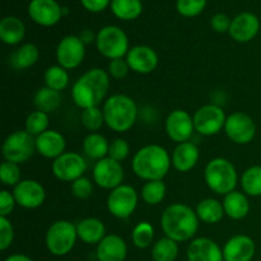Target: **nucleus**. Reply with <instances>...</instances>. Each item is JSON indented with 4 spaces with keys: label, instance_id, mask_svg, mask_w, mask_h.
I'll use <instances>...</instances> for the list:
<instances>
[{
    "label": "nucleus",
    "instance_id": "obj_1",
    "mask_svg": "<svg viewBox=\"0 0 261 261\" xmlns=\"http://www.w3.org/2000/svg\"><path fill=\"white\" fill-rule=\"evenodd\" d=\"M110 79L107 70L101 68H92L82 74L71 88V98L74 103L82 110L99 107L106 101L110 89Z\"/></svg>",
    "mask_w": 261,
    "mask_h": 261
},
{
    "label": "nucleus",
    "instance_id": "obj_2",
    "mask_svg": "<svg viewBox=\"0 0 261 261\" xmlns=\"http://www.w3.org/2000/svg\"><path fill=\"white\" fill-rule=\"evenodd\" d=\"M199 222L193 208L182 203H173L162 213L161 228L168 239L176 242H186L194 239L199 229Z\"/></svg>",
    "mask_w": 261,
    "mask_h": 261
},
{
    "label": "nucleus",
    "instance_id": "obj_3",
    "mask_svg": "<svg viewBox=\"0 0 261 261\" xmlns=\"http://www.w3.org/2000/svg\"><path fill=\"white\" fill-rule=\"evenodd\" d=\"M172 166L170 153L158 144H148L135 152L133 157V172L144 181L163 180Z\"/></svg>",
    "mask_w": 261,
    "mask_h": 261
},
{
    "label": "nucleus",
    "instance_id": "obj_4",
    "mask_svg": "<svg viewBox=\"0 0 261 261\" xmlns=\"http://www.w3.org/2000/svg\"><path fill=\"white\" fill-rule=\"evenodd\" d=\"M105 124L112 130L122 134L132 129L138 119V106L132 97L126 94H112L103 102L102 107Z\"/></svg>",
    "mask_w": 261,
    "mask_h": 261
},
{
    "label": "nucleus",
    "instance_id": "obj_5",
    "mask_svg": "<svg viewBox=\"0 0 261 261\" xmlns=\"http://www.w3.org/2000/svg\"><path fill=\"white\" fill-rule=\"evenodd\" d=\"M204 180L213 193L226 196L236 190L239 175L233 163L227 158L217 157L208 162L204 170Z\"/></svg>",
    "mask_w": 261,
    "mask_h": 261
},
{
    "label": "nucleus",
    "instance_id": "obj_6",
    "mask_svg": "<svg viewBox=\"0 0 261 261\" xmlns=\"http://www.w3.org/2000/svg\"><path fill=\"white\" fill-rule=\"evenodd\" d=\"M76 240L78 233L75 224L65 219H60L54 222L46 231V249L55 256H65L74 249Z\"/></svg>",
    "mask_w": 261,
    "mask_h": 261
},
{
    "label": "nucleus",
    "instance_id": "obj_7",
    "mask_svg": "<svg viewBox=\"0 0 261 261\" xmlns=\"http://www.w3.org/2000/svg\"><path fill=\"white\" fill-rule=\"evenodd\" d=\"M96 47L109 60L125 58L130 50L127 35L117 25H105L97 32Z\"/></svg>",
    "mask_w": 261,
    "mask_h": 261
},
{
    "label": "nucleus",
    "instance_id": "obj_8",
    "mask_svg": "<svg viewBox=\"0 0 261 261\" xmlns=\"http://www.w3.org/2000/svg\"><path fill=\"white\" fill-rule=\"evenodd\" d=\"M2 152L5 161L22 165L35 154L36 138L28 134L25 130H17L5 138Z\"/></svg>",
    "mask_w": 261,
    "mask_h": 261
},
{
    "label": "nucleus",
    "instance_id": "obj_9",
    "mask_svg": "<svg viewBox=\"0 0 261 261\" xmlns=\"http://www.w3.org/2000/svg\"><path fill=\"white\" fill-rule=\"evenodd\" d=\"M138 203H139V195L137 190L133 186L122 184L110 191L106 206L112 217L117 219H126L134 213Z\"/></svg>",
    "mask_w": 261,
    "mask_h": 261
},
{
    "label": "nucleus",
    "instance_id": "obj_10",
    "mask_svg": "<svg viewBox=\"0 0 261 261\" xmlns=\"http://www.w3.org/2000/svg\"><path fill=\"white\" fill-rule=\"evenodd\" d=\"M194 126L198 134L204 137H213L224 129L227 116L223 109L218 105L208 103L199 107L193 116Z\"/></svg>",
    "mask_w": 261,
    "mask_h": 261
},
{
    "label": "nucleus",
    "instance_id": "obj_11",
    "mask_svg": "<svg viewBox=\"0 0 261 261\" xmlns=\"http://www.w3.org/2000/svg\"><path fill=\"white\" fill-rule=\"evenodd\" d=\"M224 133L234 144L245 145L251 143L256 135V124L250 115L237 111L227 116Z\"/></svg>",
    "mask_w": 261,
    "mask_h": 261
},
{
    "label": "nucleus",
    "instance_id": "obj_12",
    "mask_svg": "<svg viewBox=\"0 0 261 261\" xmlns=\"http://www.w3.org/2000/svg\"><path fill=\"white\" fill-rule=\"evenodd\" d=\"M51 171L58 180L71 184L83 177L87 171V162L79 153L65 152L53 161Z\"/></svg>",
    "mask_w": 261,
    "mask_h": 261
},
{
    "label": "nucleus",
    "instance_id": "obj_13",
    "mask_svg": "<svg viewBox=\"0 0 261 261\" xmlns=\"http://www.w3.org/2000/svg\"><path fill=\"white\" fill-rule=\"evenodd\" d=\"M55 56L58 65L63 66L66 70H73L83 63L86 56V45L79 36L68 35L59 41Z\"/></svg>",
    "mask_w": 261,
    "mask_h": 261
},
{
    "label": "nucleus",
    "instance_id": "obj_14",
    "mask_svg": "<svg viewBox=\"0 0 261 261\" xmlns=\"http://www.w3.org/2000/svg\"><path fill=\"white\" fill-rule=\"evenodd\" d=\"M92 176H93V182L98 188L111 191L117 186L122 185L125 171L121 162L106 157L94 163Z\"/></svg>",
    "mask_w": 261,
    "mask_h": 261
},
{
    "label": "nucleus",
    "instance_id": "obj_15",
    "mask_svg": "<svg viewBox=\"0 0 261 261\" xmlns=\"http://www.w3.org/2000/svg\"><path fill=\"white\" fill-rule=\"evenodd\" d=\"M166 133L172 142L177 144L185 142H190L195 126H194V119L185 110H173L168 114L165 122Z\"/></svg>",
    "mask_w": 261,
    "mask_h": 261
},
{
    "label": "nucleus",
    "instance_id": "obj_16",
    "mask_svg": "<svg viewBox=\"0 0 261 261\" xmlns=\"http://www.w3.org/2000/svg\"><path fill=\"white\" fill-rule=\"evenodd\" d=\"M12 193L17 205L24 209L40 208L46 199L45 188L36 180H22L13 188Z\"/></svg>",
    "mask_w": 261,
    "mask_h": 261
},
{
    "label": "nucleus",
    "instance_id": "obj_17",
    "mask_svg": "<svg viewBox=\"0 0 261 261\" xmlns=\"http://www.w3.org/2000/svg\"><path fill=\"white\" fill-rule=\"evenodd\" d=\"M125 59L129 64L130 70L137 74H142V75L153 73L160 61L158 54L155 53L154 48L147 45H137L130 47Z\"/></svg>",
    "mask_w": 261,
    "mask_h": 261
},
{
    "label": "nucleus",
    "instance_id": "obj_18",
    "mask_svg": "<svg viewBox=\"0 0 261 261\" xmlns=\"http://www.w3.org/2000/svg\"><path fill=\"white\" fill-rule=\"evenodd\" d=\"M31 19L42 27H53L63 17V7L56 0H31L28 4Z\"/></svg>",
    "mask_w": 261,
    "mask_h": 261
},
{
    "label": "nucleus",
    "instance_id": "obj_19",
    "mask_svg": "<svg viewBox=\"0 0 261 261\" xmlns=\"http://www.w3.org/2000/svg\"><path fill=\"white\" fill-rule=\"evenodd\" d=\"M260 31V20L251 12H242L232 19L229 36L236 42L246 43L254 40Z\"/></svg>",
    "mask_w": 261,
    "mask_h": 261
},
{
    "label": "nucleus",
    "instance_id": "obj_20",
    "mask_svg": "<svg viewBox=\"0 0 261 261\" xmlns=\"http://www.w3.org/2000/svg\"><path fill=\"white\" fill-rule=\"evenodd\" d=\"M224 261H251L256 252L254 240L246 234H236L224 244Z\"/></svg>",
    "mask_w": 261,
    "mask_h": 261
},
{
    "label": "nucleus",
    "instance_id": "obj_21",
    "mask_svg": "<svg viewBox=\"0 0 261 261\" xmlns=\"http://www.w3.org/2000/svg\"><path fill=\"white\" fill-rule=\"evenodd\" d=\"M66 140L58 130L48 129L36 137V152L47 160H56L65 153Z\"/></svg>",
    "mask_w": 261,
    "mask_h": 261
},
{
    "label": "nucleus",
    "instance_id": "obj_22",
    "mask_svg": "<svg viewBox=\"0 0 261 261\" xmlns=\"http://www.w3.org/2000/svg\"><path fill=\"white\" fill-rule=\"evenodd\" d=\"M189 261H224L223 250L208 237H198L188 247Z\"/></svg>",
    "mask_w": 261,
    "mask_h": 261
},
{
    "label": "nucleus",
    "instance_id": "obj_23",
    "mask_svg": "<svg viewBox=\"0 0 261 261\" xmlns=\"http://www.w3.org/2000/svg\"><path fill=\"white\" fill-rule=\"evenodd\" d=\"M127 255V245L117 234H106L97 245L96 256L98 261H124Z\"/></svg>",
    "mask_w": 261,
    "mask_h": 261
},
{
    "label": "nucleus",
    "instance_id": "obj_24",
    "mask_svg": "<svg viewBox=\"0 0 261 261\" xmlns=\"http://www.w3.org/2000/svg\"><path fill=\"white\" fill-rule=\"evenodd\" d=\"M199 157H200V152H199L198 145L193 142H185L176 145L171 155V161L176 171L185 173L198 165Z\"/></svg>",
    "mask_w": 261,
    "mask_h": 261
},
{
    "label": "nucleus",
    "instance_id": "obj_25",
    "mask_svg": "<svg viewBox=\"0 0 261 261\" xmlns=\"http://www.w3.org/2000/svg\"><path fill=\"white\" fill-rule=\"evenodd\" d=\"M78 239L87 245H98L106 237L103 222L94 217L84 218L76 224Z\"/></svg>",
    "mask_w": 261,
    "mask_h": 261
},
{
    "label": "nucleus",
    "instance_id": "obj_26",
    "mask_svg": "<svg viewBox=\"0 0 261 261\" xmlns=\"http://www.w3.org/2000/svg\"><path fill=\"white\" fill-rule=\"evenodd\" d=\"M25 36V25L14 15H8L0 20V40L9 46L19 45Z\"/></svg>",
    "mask_w": 261,
    "mask_h": 261
},
{
    "label": "nucleus",
    "instance_id": "obj_27",
    "mask_svg": "<svg viewBox=\"0 0 261 261\" xmlns=\"http://www.w3.org/2000/svg\"><path fill=\"white\" fill-rule=\"evenodd\" d=\"M224 213L233 221H241L246 218L250 212V201L245 193L241 191H232L227 194L223 199Z\"/></svg>",
    "mask_w": 261,
    "mask_h": 261
},
{
    "label": "nucleus",
    "instance_id": "obj_28",
    "mask_svg": "<svg viewBox=\"0 0 261 261\" xmlns=\"http://www.w3.org/2000/svg\"><path fill=\"white\" fill-rule=\"evenodd\" d=\"M40 59V50L35 43H23L10 56V65L15 70H25L35 65Z\"/></svg>",
    "mask_w": 261,
    "mask_h": 261
},
{
    "label": "nucleus",
    "instance_id": "obj_29",
    "mask_svg": "<svg viewBox=\"0 0 261 261\" xmlns=\"http://www.w3.org/2000/svg\"><path fill=\"white\" fill-rule=\"evenodd\" d=\"M196 216L199 221L206 224H216L221 222L224 217L223 203L214 198H206L199 201L196 205Z\"/></svg>",
    "mask_w": 261,
    "mask_h": 261
},
{
    "label": "nucleus",
    "instance_id": "obj_30",
    "mask_svg": "<svg viewBox=\"0 0 261 261\" xmlns=\"http://www.w3.org/2000/svg\"><path fill=\"white\" fill-rule=\"evenodd\" d=\"M83 152L88 158L94 161H99L102 158L109 157L110 143L99 133H89L83 140Z\"/></svg>",
    "mask_w": 261,
    "mask_h": 261
},
{
    "label": "nucleus",
    "instance_id": "obj_31",
    "mask_svg": "<svg viewBox=\"0 0 261 261\" xmlns=\"http://www.w3.org/2000/svg\"><path fill=\"white\" fill-rule=\"evenodd\" d=\"M33 105H35L36 110L46 112V114L56 111L61 105L60 92L54 91L48 87H42V88L37 89V92L35 93Z\"/></svg>",
    "mask_w": 261,
    "mask_h": 261
},
{
    "label": "nucleus",
    "instance_id": "obj_32",
    "mask_svg": "<svg viewBox=\"0 0 261 261\" xmlns=\"http://www.w3.org/2000/svg\"><path fill=\"white\" fill-rule=\"evenodd\" d=\"M112 14L121 20H134L143 13L142 0H111Z\"/></svg>",
    "mask_w": 261,
    "mask_h": 261
},
{
    "label": "nucleus",
    "instance_id": "obj_33",
    "mask_svg": "<svg viewBox=\"0 0 261 261\" xmlns=\"http://www.w3.org/2000/svg\"><path fill=\"white\" fill-rule=\"evenodd\" d=\"M240 184L247 196H261V165L247 168L242 173Z\"/></svg>",
    "mask_w": 261,
    "mask_h": 261
},
{
    "label": "nucleus",
    "instance_id": "obj_34",
    "mask_svg": "<svg viewBox=\"0 0 261 261\" xmlns=\"http://www.w3.org/2000/svg\"><path fill=\"white\" fill-rule=\"evenodd\" d=\"M167 194V186L163 182V180H154V181H145L143 185L140 196L143 201L148 205H158L162 203Z\"/></svg>",
    "mask_w": 261,
    "mask_h": 261
},
{
    "label": "nucleus",
    "instance_id": "obj_35",
    "mask_svg": "<svg viewBox=\"0 0 261 261\" xmlns=\"http://www.w3.org/2000/svg\"><path fill=\"white\" fill-rule=\"evenodd\" d=\"M178 256V242L163 237L153 244L152 259L154 261H175Z\"/></svg>",
    "mask_w": 261,
    "mask_h": 261
},
{
    "label": "nucleus",
    "instance_id": "obj_36",
    "mask_svg": "<svg viewBox=\"0 0 261 261\" xmlns=\"http://www.w3.org/2000/svg\"><path fill=\"white\" fill-rule=\"evenodd\" d=\"M43 81H45V87L61 92L68 87L69 73L60 65L48 66L43 74Z\"/></svg>",
    "mask_w": 261,
    "mask_h": 261
},
{
    "label": "nucleus",
    "instance_id": "obj_37",
    "mask_svg": "<svg viewBox=\"0 0 261 261\" xmlns=\"http://www.w3.org/2000/svg\"><path fill=\"white\" fill-rule=\"evenodd\" d=\"M132 240L135 247L147 249L153 244V240H154V227L147 221L139 222L133 229Z\"/></svg>",
    "mask_w": 261,
    "mask_h": 261
},
{
    "label": "nucleus",
    "instance_id": "obj_38",
    "mask_svg": "<svg viewBox=\"0 0 261 261\" xmlns=\"http://www.w3.org/2000/svg\"><path fill=\"white\" fill-rule=\"evenodd\" d=\"M48 125H50V119H48V114L42 111H36L31 112L27 116L24 122V130L31 134L32 137H38L46 130H48Z\"/></svg>",
    "mask_w": 261,
    "mask_h": 261
},
{
    "label": "nucleus",
    "instance_id": "obj_39",
    "mask_svg": "<svg viewBox=\"0 0 261 261\" xmlns=\"http://www.w3.org/2000/svg\"><path fill=\"white\" fill-rule=\"evenodd\" d=\"M81 120L83 126L88 132L97 133L105 125L103 111L99 107H91V109L82 110Z\"/></svg>",
    "mask_w": 261,
    "mask_h": 261
},
{
    "label": "nucleus",
    "instance_id": "obj_40",
    "mask_svg": "<svg viewBox=\"0 0 261 261\" xmlns=\"http://www.w3.org/2000/svg\"><path fill=\"white\" fill-rule=\"evenodd\" d=\"M0 177H2L3 185L5 186H17L20 182V168L19 165L13 162L4 161L0 166Z\"/></svg>",
    "mask_w": 261,
    "mask_h": 261
},
{
    "label": "nucleus",
    "instance_id": "obj_41",
    "mask_svg": "<svg viewBox=\"0 0 261 261\" xmlns=\"http://www.w3.org/2000/svg\"><path fill=\"white\" fill-rule=\"evenodd\" d=\"M206 2L208 0H177L176 9L182 17L193 18L205 9Z\"/></svg>",
    "mask_w": 261,
    "mask_h": 261
},
{
    "label": "nucleus",
    "instance_id": "obj_42",
    "mask_svg": "<svg viewBox=\"0 0 261 261\" xmlns=\"http://www.w3.org/2000/svg\"><path fill=\"white\" fill-rule=\"evenodd\" d=\"M70 191L73 196L81 200H86L93 193V184L88 177L83 176V177L78 178V180L73 181L70 184Z\"/></svg>",
    "mask_w": 261,
    "mask_h": 261
},
{
    "label": "nucleus",
    "instance_id": "obj_43",
    "mask_svg": "<svg viewBox=\"0 0 261 261\" xmlns=\"http://www.w3.org/2000/svg\"><path fill=\"white\" fill-rule=\"evenodd\" d=\"M130 154V145L127 140L122 139V138H116L110 143L109 149V157L112 160L117 161V162H122L126 160L127 155Z\"/></svg>",
    "mask_w": 261,
    "mask_h": 261
},
{
    "label": "nucleus",
    "instance_id": "obj_44",
    "mask_svg": "<svg viewBox=\"0 0 261 261\" xmlns=\"http://www.w3.org/2000/svg\"><path fill=\"white\" fill-rule=\"evenodd\" d=\"M14 240V228L8 217H0V250L9 249Z\"/></svg>",
    "mask_w": 261,
    "mask_h": 261
},
{
    "label": "nucleus",
    "instance_id": "obj_45",
    "mask_svg": "<svg viewBox=\"0 0 261 261\" xmlns=\"http://www.w3.org/2000/svg\"><path fill=\"white\" fill-rule=\"evenodd\" d=\"M129 71H130V66L125 58L110 60L109 68H107V73H109V75L111 76L112 79L121 81V79H124L125 76L129 74Z\"/></svg>",
    "mask_w": 261,
    "mask_h": 261
},
{
    "label": "nucleus",
    "instance_id": "obj_46",
    "mask_svg": "<svg viewBox=\"0 0 261 261\" xmlns=\"http://www.w3.org/2000/svg\"><path fill=\"white\" fill-rule=\"evenodd\" d=\"M15 205H17V201L13 193L8 190L0 191V217L10 216Z\"/></svg>",
    "mask_w": 261,
    "mask_h": 261
},
{
    "label": "nucleus",
    "instance_id": "obj_47",
    "mask_svg": "<svg viewBox=\"0 0 261 261\" xmlns=\"http://www.w3.org/2000/svg\"><path fill=\"white\" fill-rule=\"evenodd\" d=\"M232 19L224 13H217L213 17L211 18V27L212 30L216 31L218 33H224L229 32V28H231Z\"/></svg>",
    "mask_w": 261,
    "mask_h": 261
},
{
    "label": "nucleus",
    "instance_id": "obj_48",
    "mask_svg": "<svg viewBox=\"0 0 261 261\" xmlns=\"http://www.w3.org/2000/svg\"><path fill=\"white\" fill-rule=\"evenodd\" d=\"M81 3L88 12L99 13L111 4V0H81Z\"/></svg>",
    "mask_w": 261,
    "mask_h": 261
},
{
    "label": "nucleus",
    "instance_id": "obj_49",
    "mask_svg": "<svg viewBox=\"0 0 261 261\" xmlns=\"http://www.w3.org/2000/svg\"><path fill=\"white\" fill-rule=\"evenodd\" d=\"M96 37H97V33H94L93 31L91 30H83L79 35V38L83 41L84 45H89L92 42H96Z\"/></svg>",
    "mask_w": 261,
    "mask_h": 261
},
{
    "label": "nucleus",
    "instance_id": "obj_50",
    "mask_svg": "<svg viewBox=\"0 0 261 261\" xmlns=\"http://www.w3.org/2000/svg\"><path fill=\"white\" fill-rule=\"evenodd\" d=\"M4 261H33L30 256L23 254H13L10 256H8Z\"/></svg>",
    "mask_w": 261,
    "mask_h": 261
}]
</instances>
